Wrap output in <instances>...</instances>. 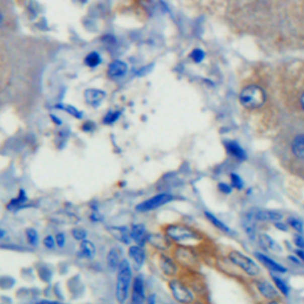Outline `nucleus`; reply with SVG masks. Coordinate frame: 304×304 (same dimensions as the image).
Masks as SVG:
<instances>
[{
  "label": "nucleus",
  "instance_id": "obj_1",
  "mask_svg": "<svg viewBox=\"0 0 304 304\" xmlns=\"http://www.w3.org/2000/svg\"><path fill=\"white\" fill-rule=\"evenodd\" d=\"M164 234L171 243L183 247H195L202 245L206 238L195 228L184 223H169L164 227Z\"/></svg>",
  "mask_w": 304,
  "mask_h": 304
},
{
  "label": "nucleus",
  "instance_id": "obj_2",
  "mask_svg": "<svg viewBox=\"0 0 304 304\" xmlns=\"http://www.w3.org/2000/svg\"><path fill=\"white\" fill-rule=\"evenodd\" d=\"M133 270L128 259L124 258L118 267L117 277H115V299L119 304H126L128 297L131 295V287L133 283Z\"/></svg>",
  "mask_w": 304,
  "mask_h": 304
},
{
  "label": "nucleus",
  "instance_id": "obj_3",
  "mask_svg": "<svg viewBox=\"0 0 304 304\" xmlns=\"http://www.w3.org/2000/svg\"><path fill=\"white\" fill-rule=\"evenodd\" d=\"M227 258L233 265H236L238 269H240L246 276L251 277L252 279L262 277V270L258 266V264L240 251L230 250L227 253Z\"/></svg>",
  "mask_w": 304,
  "mask_h": 304
},
{
  "label": "nucleus",
  "instance_id": "obj_4",
  "mask_svg": "<svg viewBox=\"0 0 304 304\" xmlns=\"http://www.w3.org/2000/svg\"><path fill=\"white\" fill-rule=\"evenodd\" d=\"M239 99L244 107L250 108V110H256V108H260L265 104L266 94L264 89L260 88L259 86L251 85L241 91Z\"/></svg>",
  "mask_w": 304,
  "mask_h": 304
},
{
  "label": "nucleus",
  "instance_id": "obj_5",
  "mask_svg": "<svg viewBox=\"0 0 304 304\" xmlns=\"http://www.w3.org/2000/svg\"><path fill=\"white\" fill-rule=\"evenodd\" d=\"M168 286H169V290L174 299L180 304H194L195 300H196L195 292L183 280L178 278H171L168 282Z\"/></svg>",
  "mask_w": 304,
  "mask_h": 304
},
{
  "label": "nucleus",
  "instance_id": "obj_6",
  "mask_svg": "<svg viewBox=\"0 0 304 304\" xmlns=\"http://www.w3.org/2000/svg\"><path fill=\"white\" fill-rule=\"evenodd\" d=\"M175 200V195L170 193H160L154 195V196L148 197L147 200L141 201L135 206V211L137 213H148V211L156 210L158 208L165 206V204L170 203L171 201Z\"/></svg>",
  "mask_w": 304,
  "mask_h": 304
},
{
  "label": "nucleus",
  "instance_id": "obj_7",
  "mask_svg": "<svg viewBox=\"0 0 304 304\" xmlns=\"http://www.w3.org/2000/svg\"><path fill=\"white\" fill-rule=\"evenodd\" d=\"M158 267L165 277L169 278H177L180 273V265L177 260L167 253H161L158 256Z\"/></svg>",
  "mask_w": 304,
  "mask_h": 304
},
{
  "label": "nucleus",
  "instance_id": "obj_8",
  "mask_svg": "<svg viewBox=\"0 0 304 304\" xmlns=\"http://www.w3.org/2000/svg\"><path fill=\"white\" fill-rule=\"evenodd\" d=\"M146 285L143 275H137L133 278L131 287L130 304H145L146 303Z\"/></svg>",
  "mask_w": 304,
  "mask_h": 304
},
{
  "label": "nucleus",
  "instance_id": "obj_9",
  "mask_svg": "<svg viewBox=\"0 0 304 304\" xmlns=\"http://www.w3.org/2000/svg\"><path fill=\"white\" fill-rule=\"evenodd\" d=\"M253 284L254 286L257 287L258 292L262 295L265 300H275V299H280V295L279 291L277 290V287H275L271 284L269 280H266L263 277H259V278H254L253 279Z\"/></svg>",
  "mask_w": 304,
  "mask_h": 304
},
{
  "label": "nucleus",
  "instance_id": "obj_10",
  "mask_svg": "<svg viewBox=\"0 0 304 304\" xmlns=\"http://www.w3.org/2000/svg\"><path fill=\"white\" fill-rule=\"evenodd\" d=\"M175 259L180 264H182V265L188 267L195 266L197 264L196 254L194 253L193 249H190V247L178 246L177 249L175 250Z\"/></svg>",
  "mask_w": 304,
  "mask_h": 304
},
{
  "label": "nucleus",
  "instance_id": "obj_11",
  "mask_svg": "<svg viewBox=\"0 0 304 304\" xmlns=\"http://www.w3.org/2000/svg\"><path fill=\"white\" fill-rule=\"evenodd\" d=\"M252 215L257 222H279L283 221L284 215L278 210H269V209H257L252 211Z\"/></svg>",
  "mask_w": 304,
  "mask_h": 304
},
{
  "label": "nucleus",
  "instance_id": "obj_12",
  "mask_svg": "<svg viewBox=\"0 0 304 304\" xmlns=\"http://www.w3.org/2000/svg\"><path fill=\"white\" fill-rule=\"evenodd\" d=\"M128 259L132 260V263L134 264L135 269L139 270L141 266L144 265L146 262V251H145L144 246L138 245V244H133V245L128 246L127 250Z\"/></svg>",
  "mask_w": 304,
  "mask_h": 304
},
{
  "label": "nucleus",
  "instance_id": "obj_13",
  "mask_svg": "<svg viewBox=\"0 0 304 304\" xmlns=\"http://www.w3.org/2000/svg\"><path fill=\"white\" fill-rule=\"evenodd\" d=\"M130 233H131V239L134 244H138V245L145 247V245L147 244L148 233H147V228L144 223L138 222V223L131 224Z\"/></svg>",
  "mask_w": 304,
  "mask_h": 304
},
{
  "label": "nucleus",
  "instance_id": "obj_14",
  "mask_svg": "<svg viewBox=\"0 0 304 304\" xmlns=\"http://www.w3.org/2000/svg\"><path fill=\"white\" fill-rule=\"evenodd\" d=\"M123 250L118 246H113L108 250L107 256H106V265L111 272H117L118 267L123 260Z\"/></svg>",
  "mask_w": 304,
  "mask_h": 304
},
{
  "label": "nucleus",
  "instance_id": "obj_15",
  "mask_svg": "<svg viewBox=\"0 0 304 304\" xmlns=\"http://www.w3.org/2000/svg\"><path fill=\"white\" fill-rule=\"evenodd\" d=\"M108 232L115 240L121 243L123 245L130 246L132 243L130 227L128 226H111L108 227Z\"/></svg>",
  "mask_w": 304,
  "mask_h": 304
},
{
  "label": "nucleus",
  "instance_id": "obj_16",
  "mask_svg": "<svg viewBox=\"0 0 304 304\" xmlns=\"http://www.w3.org/2000/svg\"><path fill=\"white\" fill-rule=\"evenodd\" d=\"M29 201L30 200L28 194H26V190L22 188V189H19L17 196L9 201V203L6 204V209L9 211H19L23 208L28 207Z\"/></svg>",
  "mask_w": 304,
  "mask_h": 304
},
{
  "label": "nucleus",
  "instance_id": "obj_17",
  "mask_svg": "<svg viewBox=\"0 0 304 304\" xmlns=\"http://www.w3.org/2000/svg\"><path fill=\"white\" fill-rule=\"evenodd\" d=\"M95 256H97V246L93 241L91 240H84L79 244L78 250V257L81 259L93 260Z\"/></svg>",
  "mask_w": 304,
  "mask_h": 304
},
{
  "label": "nucleus",
  "instance_id": "obj_18",
  "mask_svg": "<svg viewBox=\"0 0 304 304\" xmlns=\"http://www.w3.org/2000/svg\"><path fill=\"white\" fill-rule=\"evenodd\" d=\"M254 256L257 257V259L259 260V262L262 263L264 266H266L267 269L273 271V272H278V273H285L286 272L285 267H284L283 265H280L279 263L275 262V260H272L271 258L265 256V254L257 252L256 254H254Z\"/></svg>",
  "mask_w": 304,
  "mask_h": 304
},
{
  "label": "nucleus",
  "instance_id": "obj_19",
  "mask_svg": "<svg viewBox=\"0 0 304 304\" xmlns=\"http://www.w3.org/2000/svg\"><path fill=\"white\" fill-rule=\"evenodd\" d=\"M126 71H127V64L123 61H119V59H115V61L111 62V64L108 65V69H107L108 76L112 79L123 78V76L126 74Z\"/></svg>",
  "mask_w": 304,
  "mask_h": 304
},
{
  "label": "nucleus",
  "instance_id": "obj_20",
  "mask_svg": "<svg viewBox=\"0 0 304 304\" xmlns=\"http://www.w3.org/2000/svg\"><path fill=\"white\" fill-rule=\"evenodd\" d=\"M291 152L297 161L304 162V133L295 135L291 143Z\"/></svg>",
  "mask_w": 304,
  "mask_h": 304
},
{
  "label": "nucleus",
  "instance_id": "obj_21",
  "mask_svg": "<svg viewBox=\"0 0 304 304\" xmlns=\"http://www.w3.org/2000/svg\"><path fill=\"white\" fill-rule=\"evenodd\" d=\"M106 97V93L104 91H100V89H87L85 92V99L87 101V104L92 105L93 107H98L100 105V102L104 100Z\"/></svg>",
  "mask_w": 304,
  "mask_h": 304
},
{
  "label": "nucleus",
  "instance_id": "obj_22",
  "mask_svg": "<svg viewBox=\"0 0 304 304\" xmlns=\"http://www.w3.org/2000/svg\"><path fill=\"white\" fill-rule=\"evenodd\" d=\"M226 148L227 151L232 155L233 157H236L238 161H245L246 160V154L245 151L241 148V146L236 141H226Z\"/></svg>",
  "mask_w": 304,
  "mask_h": 304
},
{
  "label": "nucleus",
  "instance_id": "obj_23",
  "mask_svg": "<svg viewBox=\"0 0 304 304\" xmlns=\"http://www.w3.org/2000/svg\"><path fill=\"white\" fill-rule=\"evenodd\" d=\"M257 239L259 241L260 246H263L264 249L270 250V251H279L278 244L272 239L270 236H267L265 233H259L257 236Z\"/></svg>",
  "mask_w": 304,
  "mask_h": 304
},
{
  "label": "nucleus",
  "instance_id": "obj_24",
  "mask_svg": "<svg viewBox=\"0 0 304 304\" xmlns=\"http://www.w3.org/2000/svg\"><path fill=\"white\" fill-rule=\"evenodd\" d=\"M25 240L29 244V246L31 247H38L39 243H41V238H39L38 231L34 227H28L25 230Z\"/></svg>",
  "mask_w": 304,
  "mask_h": 304
},
{
  "label": "nucleus",
  "instance_id": "obj_25",
  "mask_svg": "<svg viewBox=\"0 0 304 304\" xmlns=\"http://www.w3.org/2000/svg\"><path fill=\"white\" fill-rule=\"evenodd\" d=\"M204 216L207 217V220L209 221V222L213 224L214 227H216L217 230L219 231H221V232H223L224 234H231L232 233V231H231V228L230 227H227L226 224H224L222 221L221 220H219L217 219V217L214 215V214H211V213H209V211L208 210H206L204 211Z\"/></svg>",
  "mask_w": 304,
  "mask_h": 304
},
{
  "label": "nucleus",
  "instance_id": "obj_26",
  "mask_svg": "<svg viewBox=\"0 0 304 304\" xmlns=\"http://www.w3.org/2000/svg\"><path fill=\"white\" fill-rule=\"evenodd\" d=\"M71 238L75 241H79V243H81V241L87 240L88 238V232L85 230V228L82 227H74L71 228Z\"/></svg>",
  "mask_w": 304,
  "mask_h": 304
},
{
  "label": "nucleus",
  "instance_id": "obj_27",
  "mask_svg": "<svg viewBox=\"0 0 304 304\" xmlns=\"http://www.w3.org/2000/svg\"><path fill=\"white\" fill-rule=\"evenodd\" d=\"M85 63L87 64L88 67H92V68L98 67V65L101 63V57H100V55H99L98 52H95V51L91 52V54H88L87 56H86Z\"/></svg>",
  "mask_w": 304,
  "mask_h": 304
},
{
  "label": "nucleus",
  "instance_id": "obj_28",
  "mask_svg": "<svg viewBox=\"0 0 304 304\" xmlns=\"http://www.w3.org/2000/svg\"><path fill=\"white\" fill-rule=\"evenodd\" d=\"M271 278H272L273 283H275V285L277 287V290L282 293L283 296H287L289 295V287H287V285L285 284V282H284L283 279H280L279 277H277L275 275L271 276Z\"/></svg>",
  "mask_w": 304,
  "mask_h": 304
},
{
  "label": "nucleus",
  "instance_id": "obj_29",
  "mask_svg": "<svg viewBox=\"0 0 304 304\" xmlns=\"http://www.w3.org/2000/svg\"><path fill=\"white\" fill-rule=\"evenodd\" d=\"M287 224H289L290 227L292 228V230H295L297 233L302 234L304 231V226L303 222L299 219H296V217H287Z\"/></svg>",
  "mask_w": 304,
  "mask_h": 304
},
{
  "label": "nucleus",
  "instance_id": "obj_30",
  "mask_svg": "<svg viewBox=\"0 0 304 304\" xmlns=\"http://www.w3.org/2000/svg\"><path fill=\"white\" fill-rule=\"evenodd\" d=\"M43 246L45 247L47 250H56L57 249V246H56V240H55V236H52V234H48V236H45L43 238L42 240Z\"/></svg>",
  "mask_w": 304,
  "mask_h": 304
},
{
  "label": "nucleus",
  "instance_id": "obj_31",
  "mask_svg": "<svg viewBox=\"0 0 304 304\" xmlns=\"http://www.w3.org/2000/svg\"><path fill=\"white\" fill-rule=\"evenodd\" d=\"M55 240H56V246H57V249H59V250L64 249L65 245H67V234H65L64 232L56 233Z\"/></svg>",
  "mask_w": 304,
  "mask_h": 304
},
{
  "label": "nucleus",
  "instance_id": "obj_32",
  "mask_svg": "<svg viewBox=\"0 0 304 304\" xmlns=\"http://www.w3.org/2000/svg\"><path fill=\"white\" fill-rule=\"evenodd\" d=\"M56 108H61V110H64L65 112H68L69 114L72 115V117H75L76 119H81L82 118V112H80L79 110H76L75 107H72V106H63V105H57L56 106Z\"/></svg>",
  "mask_w": 304,
  "mask_h": 304
},
{
  "label": "nucleus",
  "instance_id": "obj_33",
  "mask_svg": "<svg viewBox=\"0 0 304 304\" xmlns=\"http://www.w3.org/2000/svg\"><path fill=\"white\" fill-rule=\"evenodd\" d=\"M119 118H120V112H108L104 117V124L112 125L114 124Z\"/></svg>",
  "mask_w": 304,
  "mask_h": 304
},
{
  "label": "nucleus",
  "instance_id": "obj_34",
  "mask_svg": "<svg viewBox=\"0 0 304 304\" xmlns=\"http://www.w3.org/2000/svg\"><path fill=\"white\" fill-rule=\"evenodd\" d=\"M231 183H232V187L236 188L238 190L244 188V182L241 180V177L238 176L237 174H231Z\"/></svg>",
  "mask_w": 304,
  "mask_h": 304
},
{
  "label": "nucleus",
  "instance_id": "obj_35",
  "mask_svg": "<svg viewBox=\"0 0 304 304\" xmlns=\"http://www.w3.org/2000/svg\"><path fill=\"white\" fill-rule=\"evenodd\" d=\"M89 221H91L92 223H100L104 222V215H101L100 211H91V214H89Z\"/></svg>",
  "mask_w": 304,
  "mask_h": 304
},
{
  "label": "nucleus",
  "instance_id": "obj_36",
  "mask_svg": "<svg viewBox=\"0 0 304 304\" xmlns=\"http://www.w3.org/2000/svg\"><path fill=\"white\" fill-rule=\"evenodd\" d=\"M204 56H206V54H204L201 49H195V50H193V52L190 54L191 59H193L194 62H196V63H199V62L202 61Z\"/></svg>",
  "mask_w": 304,
  "mask_h": 304
},
{
  "label": "nucleus",
  "instance_id": "obj_37",
  "mask_svg": "<svg viewBox=\"0 0 304 304\" xmlns=\"http://www.w3.org/2000/svg\"><path fill=\"white\" fill-rule=\"evenodd\" d=\"M39 276H41V279L44 280V282L49 283L52 278V272L51 270L49 269V267H43V272L41 270H39Z\"/></svg>",
  "mask_w": 304,
  "mask_h": 304
},
{
  "label": "nucleus",
  "instance_id": "obj_38",
  "mask_svg": "<svg viewBox=\"0 0 304 304\" xmlns=\"http://www.w3.org/2000/svg\"><path fill=\"white\" fill-rule=\"evenodd\" d=\"M293 243H295V245L298 247L299 250H304V238L300 236L299 233L293 238Z\"/></svg>",
  "mask_w": 304,
  "mask_h": 304
},
{
  "label": "nucleus",
  "instance_id": "obj_39",
  "mask_svg": "<svg viewBox=\"0 0 304 304\" xmlns=\"http://www.w3.org/2000/svg\"><path fill=\"white\" fill-rule=\"evenodd\" d=\"M30 304H67V303L59 302V300H55V299H38Z\"/></svg>",
  "mask_w": 304,
  "mask_h": 304
},
{
  "label": "nucleus",
  "instance_id": "obj_40",
  "mask_svg": "<svg viewBox=\"0 0 304 304\" xmlns=\"http://www.w3.org/2000/svg\"><path fill=\"white\" fill-rule=\"evenodd\" d=\"M217 188H219V190L223 194H231V193H232V187H230L226 183H219Z\"/></svg>",
  "mask_w": 304,
  "mask_h": 304
},
{
  "label": "nucleus",
  "instance_id": "obj_41",
  "mask_svg": "<svg viewBox=\"0 0 304 304\" xmlns=\"http://www.w3.org/2000/svg\"><path fill=\"white\" fill-rule=\"evenodd\" d=\"M145 304H157L156 293H148L146 297V303Z\"/></svg>",
  "mask_w": 304,
  "mask_h": 304
},
{
  "label": "nucleus",
  "instance_id": "obj_42",
  "mask_svg": "<svg viewBox=\"0 0 304 304\" xmlns=\"http://www.w3.org/2000/svg\"><path fill=\"white\" fill-rule=\"evenodd\" d=\"M89 209H91V211H100V208H99V203L97 201H93V202L89 203Z\"/></svg>",
  "mask_w": 304,
  "mask_h": 304
},
{
  "label": "nucleus",
  "instance_id": "obj_43",
  "mask_svg": "<svg viewBox=\"0 0 304 304\" xmlns=\"http://www.w3.org/2000/svg\"><path fill=\"white\" fill-rule=\"evenodd\" d=\"M275 226L278 228L279 231H282V232H287V226H286V224H284L282 221H279V222H276Z\"/></svg>",
  "mask_w": 304,
  "mask_h": 304
},
{
  "label": "nucleus",
  "instance_id": "obj_44",
  "mask_svg": "<svg viewBox=\"0 0 304 304\" xmlns=\"http://www.w3.org/2000/svg\"><path fill=\"white\" fill-rule=\"evenodd\" d=\"M8 236V232H6V230H4V228L0 227V240H3L4 238Z\"/></svg>",
  "mask_w": 304,
  "mask_h": 304
},
{
  "label": "nucleus",
  "instance_id": "obj_45",
  "mask_svg": "<svg viewBox=\"0 0 304 304\" xmlns=\"http://www.w3.org/2000/svg\"><path fill=\"white\" fill-rule=\"evenodd\" d=\"M296 254H297V256H299L300 260H303V262H304V250H297Z\"/></svg>",
  "mask_w": 304,
  "mask_h": 304
},
{
  "label": "nucleus",
  "instance_id": "obj_46",
  "mask_svg": "<svg viewBox=\"0 0 304 304\" xmlns=\"http://www.w3.org/2000/svg\"><path fill=\"white\" fill-rule=\"evenodd\" d=\"M264 304H283L280 302V299H275V300H266Z\"/></svg>",
  "mask_w": 304,
  "mask_h": 304
},
{
  "label": "nucleus",
  "instance_id": "obj_47",
  "mask_svg": "<svg viewBox=\"0 0 304 304\" xmlns=\"http://www.w3.org/2000/svg\"><path fill=\"white\" fill-rule=\"evenodd\" d=\"M3 23H4V16H3V13L0 12V28H2Z\"/></svg>",
  "mask_w": 304,
  "mask_h": 304
},
{
  "label": "nucleus",
  "instance_id": "obj_48",
  "mask_svg": "<svg viewBox=\"0 0 304 304\" xmlns=\"http://www.w3.org/2000/svg\"><path fill=\"white\" fill-rule=\"evenodd\" d=\"M194 304H207V303L204 302V300H202V299H196L194 302Z\"/></svg>",
  "mask_w": 304,
  "mask_h": 304
},
{
  "label": "nucleus",
  "instance_id": "obj_49",
  "mask_svg": "<svg viewBox=\"0 0 304 304\" xmlns=\"http://www.w3.org/2000/svg\"><path fill=\"white\" fill-rule=\"evenodd\" d=\"M300 105H302V108L304 110V93L302 94V97H300Z\"/></svg>",
  "mask_w": 304,
  "mask_h": 304
}]
</instances>
